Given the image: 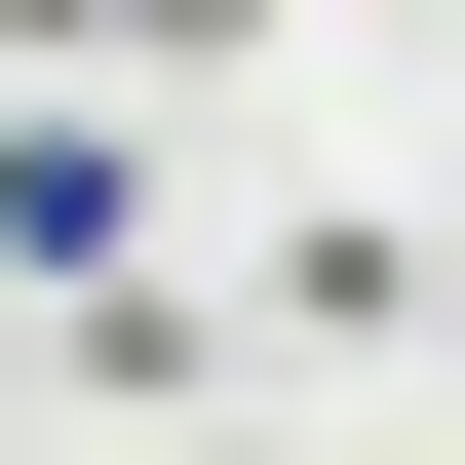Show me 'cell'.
Returning <instances> with one entry per match:
<instances>
[{
  "label": "cell",
  "instance_id": "obj_1",
  "mask_svg": "<svg viewBox=\"0 0 465 465\" xmlns=\"http://www.w3.org/2000/svg\"><path fill=\"white\" fill-rule=\"evenodd\" d=\"M427 311H465V232H427Z\"/></svg>",
  "mask_w": 465,
  "mask_h": 465
}]
</instances>
